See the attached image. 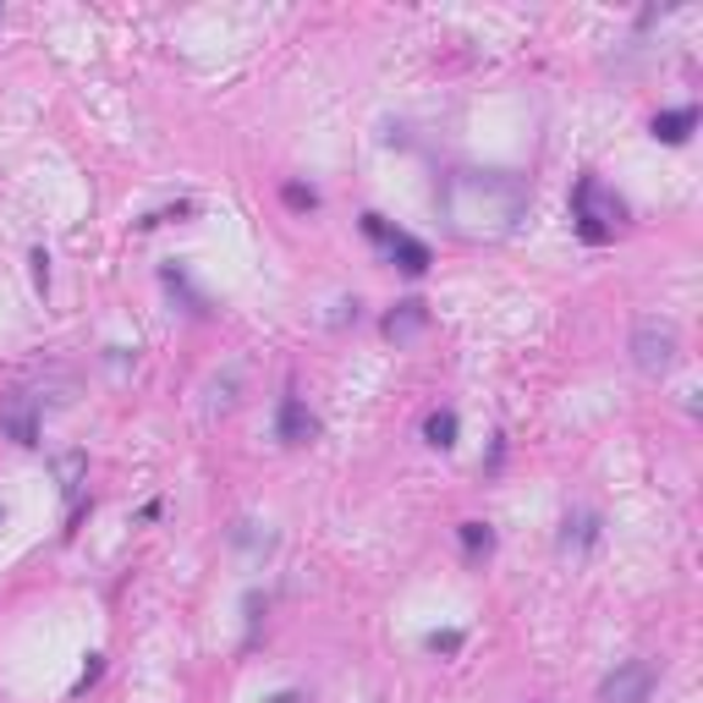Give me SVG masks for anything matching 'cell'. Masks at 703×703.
Returning a JSON list of instances; mask_svg holds the SVG:
<instances>
[{"mask_svg": "<svg viewBox=\"0 0 703 703\" xmlns=\"http://www.w3.org/2000/svg\"><path fill=\"white\" fill-rule=\"evenodd\" d=\"M528 182L517 171H451L440 182V220L457 242H506L528 220Z\"/></svg>", "mask_w": 703, "mask_h": 703, "instance_id": "obj_1", "label": "cell"}, {"mask_svg": "<svg viewBox=\"0 0 703 703\" xmlns=\"http://www.w3.org/2000/svg\"><path fill=\"white\" fill-rule=\"evenodd\" d=\"M572 226H577L583 242L604 247V242H615L621 226H626V198H621L615 187H604L599 176H583V182L572 187Z\"/></svg>", "mask_w": 703, "mask_h": 703, "instance_id": "obj_2", "label": "cell"}, {"mask_svg": "<svg viewBox=\"0 0 703 703\" xmlns=\"http://www.w3.org/2000/svg\"><path fill=\"white\" fill-rule=\"evenodd\" d=\"M676 352H681V341H676V324L670 319H637V330H632V364H637V374L665 380L676 369Z\"/></svg>", "mask_w": 703, "mask_h": 703, "instance_id": "obj_3", "label": "cell"}, {"mask_svg": "<svg viewBox=\"0 0 703 703\" xmlns=\"http://www.w3.org/2000/svg\"><path fill=\"white\" fill-rule=\"evenodd\" d=\"M364 231L385 247V258H391L396 269H407V275H424V269H429V242H418V237L385 226V215H364Z\"/></svg>", "mask_w": 703, "mask_h": 703, "instance_id": "obj_4", "label": "cell"}, {"mask_svg": "<svg viewBox=\"0 0 703 703\" xmlns=\"http://www.w3.org/2000/svg\"><path fill=\"white\" fill-rule=\"evenodd\" d=\"M654 698V665L648 659H626L599 681V703H648Z\"/></svg>", "mask_w": 703, "mask_h": 703, "instance_id": "obj_5", "label": "cell"}, {"mask_svg": "<svg viewBox=\"0 0 703 703\" xmlns=\"http://www.w3.org/2000/svg\"><path fill=\"white\" fill-rule=\"evenodd\" d=\"M319 435V418L302 407V396H280V413H275V440L280 446H308Z\"/></svg>", "mask_w": 703, "mask_h": 703, "instance_id": "obj_6", "label": "cell"}, {"mask_svg": "<svg viewBox=\"0 0 703 703\" xmlns=\"http://www.w3.org/2000/svg\"><path fill=\"white\" fill-rule=\"evenodd\" d=\"M429 330V308L418 302V297H407V302H396L391 313H385V341H413V335H424Z\"/></svg>", "mask_w": 703, "mask_h": 703, "instance_id": "obj_7", "label": "cell"}, {"mask_svg": "<svg viewBox=\"0 0 703 703\" xmlns=\"http://www.w3.org/2000/svg\"><path fill=\"white\" fill-rule=\"evenodd\" d=\"M692 127H698V105H681V111H659V116L648 122V132H654L659 143H687V138H692Z\"/></svg>", "mask_w": 703, "mask_h": 703, "instance_id": "obj_8", "label": "cell"}, {"mask_svg": "<svg viewBox=\"0 0 703 703\" xmlns=\"http://www.w3.org/2000/svg\"><path fill=\"white\" fill-rule=\"evenodd\" d=\"M599 511H572L566 517V533H561V550H572V555H583V550H593L599 544Z\"/></svg>", "mask_w": 703, "mask_h": 703, "instance_id": "obj_9", "label": "cell"}, {"mask_svg": "<svg viewBox=\"0 0 703 703\" xmlns=\"http://www.w3.org/2000/svg\"><path fill=\"white\" fill-rule=\"evenodd\" d=\"M0 424H7V435H12L18 446H39V418H34V407H7V413H0Z\"/></svg>", "mask_w": 703, "mask_h": 703, "instance_id": "obj_10", "label": "cell"}, {"mask_svg": "<svg viewBox=\"0 0 703 703\" xmlns=\"http://www.w3.org/2000/svg\"><path fill=\"white\" fill-rule=\"evenodd\" d=\"M424 440H429L435 451H451V446H457V413H451V407L429 413V418H424Z\"/></svg>", "mask_w": 703, "mask_h": 703, "instance_id": "obj_11", "label": "cell"}, {"mask_svg": "<svg viewBox=\"0 0 703 703\" xmlns=\"http://www.w3.org/2000/svg\"><path fill=\"white\" fill-rule=\"evenodd\" d=\"M462 550L479 561V555H489L495 550V533H489V522H462Z\"/></svg>", "mask_w": 703, "mask_h": 703, "instance_id": "obj_12", "label": "cell"}, {"mask_svg": "<svg viewBox=\"0 0 703 703\" xmlns=\"http://www.w3.org/2000/svg\"><path fill=\"white\" fill-rule=\"evenodd\" d=\"M280 198H286L291 209H313V204H319V193H313V187H297V182H291V187H286Z\"/></svg>", "mask_w": 703, "mask_h": 703, "instance_id": "obj_13", "label": "cell"}, {"mask_svg": "<svg viewBox=\"0 0 703 703\" xmlns=\"http://www.w3.org/2000/svg\"><path fill=\"white\" fill-rule=\"evenodd\" d=\"M429 648L435 654H457L462 648V632H429Z\"/></svg>", "mask_w": 703, "mask_h": 703, "instance_id": "obj_14", "label": "cell"}, {"mask_svg": "<svg viewBox=\"0 0 703 703\" xmlns=\"http://www.w3.org/2000/svg\"><path fill=\"white\" fill-rule=\"evenodd\" d=\"M34 286H39V291L50 286V253H45V247H34Z\"/></svg>", "mask_w": 703, "mask_h": 703, "instance_id": "obj_15", "label": "cell"}, {"mask_svg": "<svg viewBox=\"0 0 703 703\" xmlns=\"http://www.w3.org/2000/svg\"><path fill=\"white\" fill-rule=\"evenodd\" d=\"M94 681H100V654H89V670L78 676V687H72V692H89Z\"/></svg>", "mask_w": 703, "mask_h": 703, "instance_id": "obj_16", "label": "cell"}, {"mask_svg": "<svg viewBox=\"0 0 703 703\" xmlns=\"http://www.w3.org/2000/svg\"><path fill=\"white\" fill-rule=\"evenodd\" d=\"M269 703H302V698H297V692H275Z\"/></svg>", "mask_w": 703, "mask_h": 703, "instance_id": "obj_17", "label": "cell"}, {"mask_svg": "<svg viewBox=\"0 0 703 703\" xmlns=\"http://www.w3.org/2000/svg\"><path fill=\"white\" fill-rule=\"evenodd\" d=\"M0 517H7V511H0Z\"/></svg>", "mask_w": 703, "mask_h": 703, "instance_id": "obj_18", "label": "cell"}]
</instances>
